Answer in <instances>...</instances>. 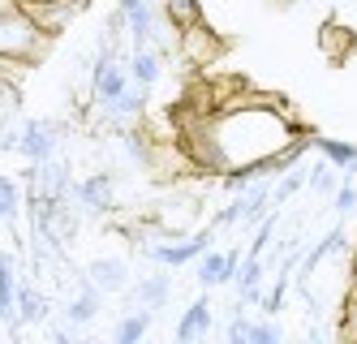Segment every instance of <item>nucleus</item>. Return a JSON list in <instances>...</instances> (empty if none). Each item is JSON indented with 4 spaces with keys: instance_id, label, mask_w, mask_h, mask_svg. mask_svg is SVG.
Listing matches in <instances>:
<instances>
[{
    "instance_id": "412c9836",
    "label": "nucleus",
    "mask_w": 357,
    "mask_h": 344,
    "mask_svg": "<svg viewBox=\"0 0 357 344\" xmlns=\"http://www.w3.org/2000/svg\"><path fill=\"white\" fill-rule=\"evenodd\" d=\"M0 198H5V207H0V211H5V220L13 224V220H17V207H22V190H17V181H13V177L0 181Z\"/></svg>"
},
{
    "instance_id": "dca6fc26",
    "label": "nucleus",
    "mask_w": 357,
    "mask_h": 344,
    "mask_svg": "<svg viewBox=\"0 0 357 344\" xmlns=\"http://www.w3.org/2000/svg\"><path fill=\"white\" fill-rule=\"evenodd\" d=\"M344 241H349V237H344V228H331V232L323 237V241H319V246L310 250V258H305V267H301V280L310 276V271L319 267V262H323L327 254H336V250H344Z\"/></svg>"
},
{
    "instance_id": "1a4fd4ad",
    "label": "nucleus",
    "mask_w": 357,
    "mask_h": 344,
    "mask_svg": "<svg viewBox=\"0 0 357 344\" xmlns=\"http://www.w3.org/2000/svg\"><path fill=\"white\" fill-rule=\"evenodd\" d=\"M142 103H146V87H130V91H125L121 99H112V103H104V108H108V121H116V125H125V129H130L138 117H142Z\"/></svg>"
},
{
    "instance_id": "423d86ee",
    "label": "nucleus",
    "mask_w": 357,
    "mask_h": 344,
    "mask_svg": "<svg viewBox=\"0 0 357 344\" xmlns=\"http://www.w3.org/2000/svg\"><path fill=\"white\" fill-rule=\"evenodd\" d=\"M241 271V258L237 254H215V250H207L198 258V284L202 288H215V284H224V280H233Z\"/></svg>"
},
{
    "instance_id": "aec40b11",
    "label": "nucleus",
    "mask_w": 357,
    "mask_h": 344,
    "mask_svg": "<svg viewBox=\"0 0 357 344\" xmlns=\"http://www.w3.org/2000/svg\"><path fill=\"white\" fill-rule=\"evenodd\" d=\"M271 202H275V194L267 190V185H254V194L245 198V224H263Z\"/></svg>"
},
{
    "instance_id": "0eeeda50",
    "label": "nucleus",
    "mask_w": 357,
    "mask_h": 344,
    "mask_svg": "<svg viewBox=\"0 0 357 344\" xmlns=\"http://www.w3.org/2000/svg\"><path fill=\"white\" fill-rule=\"evenodd\" d=\"M112 172H91L82 185H78V202L86 207V211H112L116 207V198H112Z\"/></svg>"
},
{
    "instance_id": "f257e3e1",
    "label": "nucleus",
    "mask_w": 357,
    "mask_h": 344,
    "mask_svg": "<svg viewBox=\"0 0 357 344\" xmlns=\"http://www.w3.org/2000/svg\"><path fill=\"white\" fill-rule=\"evenodd\" d=\"M52 47V31L17 0H5V17H0V57L5 61H43Z\"/></svg>"
},
{
    "instance_id": "b1692460",
    "label": "nucleus",
    "mask_w": 357,
    "mask_h": 344,
    "mask_svg": "<svg viewBox=\"0 0 357 344\" xmlns=\"http://www.w3.org/2000/svg\"><path fill=\"white\" fill-rule=\"evenodd\" d=\"M250 344H280V327L275 323H254L250 327Z\"/></svg>"
},
{
    "instance_id": "5701e85b",
    "label": "nucleus",
    "mask_w": 357,
    "mask_h": 344,
    "mask_svg": "<svg viewBox=\"0 0 357 344\" xmlns=\"http://www.w3.org/2000/svg\"><path fill=\"white\" fill-rule=\"evenodd\" d=\"M284 293H289V276H280V280H275V288L263 297V310H267V314H275L280 306H284Z\"/></svg>"
},
{
    "instance_id": "7ed1b4c3",
    "label": "nucleus",
    "mask_w": 357,
    "mask_h": 344,
    "mask_svg": "<svg viewBox=\"0 0 357 344\" xmlns=\"http://www.w3.org/2000/svg\"><path fill=\"white\" fill-rule=\"evenodd\" d=\"M220 224H211V228H202V232H194L190 241H181V246H146V254L155 258V262H164V267H185V262H194V258H202L211 250V232H215Z\"/></svg>"
},
{
    "instance_id": "393cba45",
    "label": "nucleus",
    "mask_w": 357,
    "mask_h": 344,
    "mask_svg": "<svg viewBox=\"0 0 357 344\" xmlns=\"http://www.w3.org/2000/svg\"><path fill=\"white\" fill-rule=\"evenodd\" d=\"M331 185H336V164H319L314 168V177H310V190H331Z\"/></svg>"
},
{
    "instance_id": "a878e982",
    "label": "nucleus",
    "mask_w": 357,
    "mask_h": 344,
    "mask_svg": "<svg viewBox=\"0 0 357 344\" xmlns=\"http://www.w3.org/2000/svg\"><path fill=\"white\" fill-rule=\"evenodd\" d=\"M301 185H305V172H293V177H284V181L275 185V202H284V198H293V194L301 190Z\"/></svg>"
},
{
    "instance_id": "6e6552de",
    "label": "nucleus",
    "mask_w": 357,
    "mask_h": 344,
    "mask_svg": "<svg viewBox=\"0 0 357 344\" xmlns=\"http://www.w3.org/2000/svg\"><path fill=\"white\" fill-rule=\"evenodd\" d=\"M17 271H13V254L0 258V319H5V327L17 323Z\"/></svg>"
},
{
    "instance_id": "4be33fe9",
    "label": "nucleus",
    "mask_w": 357,
    "mask_h": 344,
    "mask_svg": "<svg viewBox=\"0 0 357 344\" xmlns=\"http://www.w3.org/2000/svg\"><path fill=\"white\" fill-rule=\"evenodd\" d=\"M215 224H220V228H224V224H245V198L237 194V198H233V202H228L220 216H215Z\"/></svg>"
},
{
    "instance_id": "2eb2a0df",
    "label": "nucleus",
    "mask_w": 357,
    "mask_h": 344,
    "mask_svg": "<svg viewBox=\"0 0 357 344\" xmlns=\"http://www.w3.org/2000/svg\"><path fill=\"white\" fill-rule=\"evenodd\" d=\"M99 297H104V293H99V288L86 280L82 297H73V301H69V323H78V327H82V323H91V319H95V310H99Z\"/></svg>"
},
{
    "instance_id": "ddd939ff",
    "label": "nucleus",
    "mask_w": 357,
    "mask_h": 344,
    "mask_svg": "<svg viewBox=\"0 0 357 344\" xmlns=\"http://www.w3.org/2000/svg\"><path fill=\"white\" fill-rule=\"evenodd\" d=\"M151 319H155V310H151V306H142L138 314H125V319L116 323V344H138L146 336Z\"/></svg>"
},
{
    "instance_id": "4468645a",
    "label": "nucleus",
    "mask_w": 357,
    "mask_h": 344,
    "mask_svg": "<svg viewBox=\"0 0 357 344\" xmlns=\"http://www.w3.org/2000/svg\"><path fill=\"white\" fill-rule=\"evenodd\" d=\"M134 297L142 301V306H164L168 297H172V280L168 276H151V280H142V284H134Z\"/></svg>"
},
{
    "instance_id": "f3484780",
    "label": "nucleus",
    "mask_w": 357,
    "mask_h": 344,
    "mask_svg": "<svg viewBox=\"0 0 357 344\" xmlns=\"http://www.w3.org/2000/svg\"><path fill=\"white\" fill-rule=\"evenodd\" d=\"M168 17L181 26V31H194V26H202V9L194 5V0H164Z\"/></svg>"
},
{
    "instance_id": "9d476101",
    "label": "nucleus",
    "mask_w": 357,
    "mask_h": 344,
    "mask_svg": "<svg viewBox=\"0 0 357 344\" xmlns=\"http://www.w3.org/2000/svg\"><path fill=\"white\" fill-rule=\"evenodd\" d=\"M211 301L207 297H198V301H190V310H185V319L176 323V340H198V336H207L211 331Z\"/></svg>"
},
{
    "instance_id": "f03ea898",
    "label": "nucleus",
    "mask_w": 357,
    "mask_h": 344,
    "mask_svg": "<svg viewBox=\"0 0 357 344\" xmlns=\"http://www.w3.org/2000/svg\"><path fill=\"white\" fill-rule=\"evenodd\" d=\"M56 134H61V125H56V121H26L17 151L26 155L31 164H47V160L56 155V142H61Z\"/></svg>"
},
{
    "instance_id": "c85d7f7f",
    "label": "nucleus",
    "mask_w": 357,
    "mask_h": 344,
    "mask_svg": "<svg viewBox=\"0 0 357 344\" xmlns=\"http://www.w3.org/2000/svg\"><path fill=\"white\" fill-rule=\"evenodd\" d=\"M17 5H26V9H31V5H47V0H17Z\"/></svg>"
},
{
    "instance_id": "9b49d317",
    "label": "nucleus",
    "mask_w": 357,
    "mask_h": 344,
    "mask_svg": "<svg viewBox=\"0 0 357 344\" xmlns=\"http://www.w3.org/2000/svg\"><path fill=\"white\" fill-rule=\"evenodd\" d=\"M263 254H245L241 262V284H237V306H250V301H259V284H263Z\"/></svg>"
},
{
    "instance_id": "6ab92c4d",
    "label": "nucleus",
    "mask_w": 357,
    "mask_h": 344,
    "mask_svg": "<svg viewBox=\"0 0 357 344\" xmlns=\"http://www.w3.org/2000/svg\"><path fill=\"white\" fill-rule=\"evenodd\" d=\"M17 319L22 323H43L47 319V306H43V297L35 293V288H22L17 293Z\"/></svg>"
},
{
    "instance_id": "39448f33",
    "label": "nucleus",
    "mask_w": 357,
    "mask_h": 344,
    "mask_svg": "<svg viewBox=\"0 0 357 344\" xmlns=\"http://www.w3.org/2000/svg\"><path fill=\"white\" fill-rule=\"evenodd\" d=\"M86 280L99 288V293H125L130 288V262L125 258H95L91 267H86Z\"/></svg>"
},
{
    "instance_id": "cd10ccee",
    "label": "nucleus",
    "mask_w": 357,
    "mask_h": 344,
    "mask_svg": "<svg viewBox=\"0 0 357 344\" xmlns=\"http://www.w3.org/2000/svg\"><path fill=\"white\" fill-rule=\"evenodd\" d=\"M250 327H254V323H245V319H241V310H237V314H233V323H228V340H233V344H237V340H250Z\"/></svg>"
},
{
    "instance_id": "bb28decb",
    "label": "nucleus",
    "mask_w": 357,
    "mask_h": 344,
    "mask_svg": "<svg viewBox=\"0 0 357 344\" xmlns=\"http://www.w3.org/2000/svg\"><path fill=\"white\" fill-rule=\"evenodd\" d=\"M336 211H340V216H349V211H357V190H353L349 181H344L340 190H336Z\"/></svg>"
},
{
    "instance_id": "f8f14e48",
    "label": "nucleus",
    "mask_w": 357,
    "mask_h": 344,
    "mask_svg": "<svg viewBox=\"0 0 357 344\" xmlns=\"http://www.w3.org/2000/svg\"><path fill=\"white\" fill-rule=\"evenodd\" d=\"M130 73H134L138 87H155L160 82V52L146 47V43H138L134 57H130Z\"/></svg>"
},
{
    "instance_id": "20e7f679",
    "label": "nucleus",
    "mask_w": 357,
    "mask_h": 344,
    "mask_svg": "<svg viewBox=\"0 0 357 344\" xmlns=\"http://www.w3.org/2000/svg\"><path fill=\"white\" fill-rule=\"evenodd\" d=\"M125 91H130V69H121L112 61V47H104V52H99V61H95V99L99 103H112Z\"/></svg>"
},
{
    "instance_id": "a211bd4d",
    "label": "nucleus",
    "mask_w": 357,
    "mask_h": 344,
    "mask_svg": "<svg viewBox=\"0 0 357 344\" xmlns=\"http://www.w3.org/2000/svg\"><path fill=\"white\" fill-rule=\"evenodd\" d=\"M319 151H323L340 172H349L353 160H357V147H353V142H336V138H319Z\"/></svg>"
}]
</instances>
